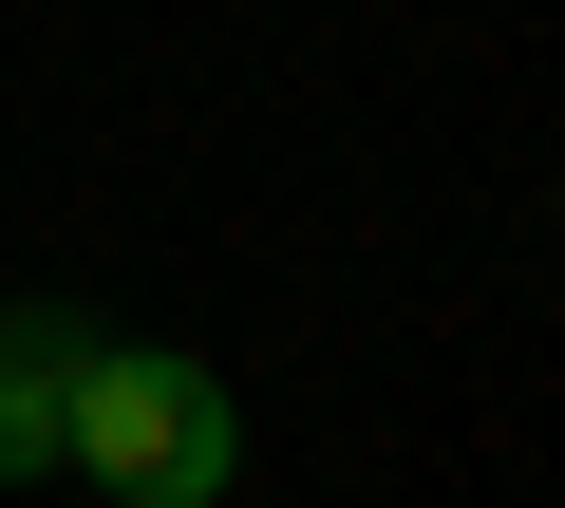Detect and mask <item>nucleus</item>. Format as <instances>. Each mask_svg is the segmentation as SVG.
I'll return each mask as SVG.
<instances>
[{"label":"nucleus","mask_w":565,"mask_h":508,"mask_svg":"<svg viewBox=\"0 0 565 508\" xmlns=\"http://www.w3.org/2000/svg\"><path fill=\"white\" fill-rule=\"evenodd\" d=\"M57 471H76V489H114V508H226L245 414H226V377H207V358H170V339H76Z\"/></svg>","instance_id":"1"},{"label":"nucleus","mask_w":565,"mask_h":508,"mask_svg":"<svg viewBox=\"0 0 565 508\" xmlns=\"http://www.w3.org/2000/svg\"><path fill=\"white\" fill-rule=\"evenodd\" d=\"M76 302H0V489H39L57 471V414H76Z\"/></svg>","instance_id":"2"}]
</instances>
